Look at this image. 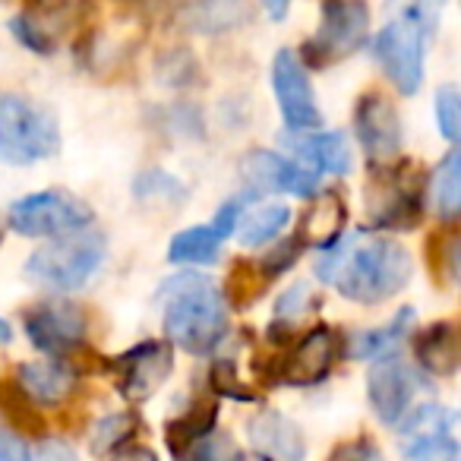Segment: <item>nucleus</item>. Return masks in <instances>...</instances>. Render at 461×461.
Listing matches in <instances>:
<instances>
[{
  "label": "nucleus",
  "mask_w": 461,
  "mask_h": 461,
  "mask_svg": "<svg viewBox=\"0 0 461 461\" xmlns=\"http://www.w3.org/2000/svg\"><path fill=\"white\" fill-rule=\"evenodd\" d=\"M414 276V259L398 240L351 234L335 238L316 259V278L354 303H383L402 294Z\"/></svg>",
  "instance_id": "nucleus-1"
},
{
  "label": "nucleus",
  "mask_w": 461,
  "mask_h": 461,
  "mask_svg": "<svg viewBox=\"0 0 461 461\" xmlns=\"http://www.w3.org/2000/svg\"><path fill=\"white\" fill-rule=\"evenodd\" d=\"M165 297V339L186 354H212L228 332V303L215 282L203 276L174 278L161 291Z\"/></svg>",
  "instance_id": "nucleus-2"
},
{
  "label": "nucleus",
  "mask_w": 461,
  "mask_h": 461,
  "mask_svg": "<svg viewBox=\"0 0 461 461\" xmlns=\"http://www.w3.org/2000/svg\"><path fill=\"white\" fill-rule=\"evenodd\" d=\"M104 253H108L104 234L79 228L39 247L26 259V276L48 291H60V294L77 291L98 272V266L104 263Z\"/></svg>",
  "instance_id": "nucleus-3"
},
{
  "label": "nucleus",
  "mask_w": 461,
  "mask_h": 461,
  "mask_svg": "<svg viewBox=\"0 0 461 461\" xmlns=\"http://www.w3.org/2000/svg\"><path fill=\"white\" fill-rule=\"evenodd\" d=\"M60 149L58 117L20 92H0V161L35 165Z\"/></svg>",
  "instance_id": "nucleus-4"
},
{
  "label": "nucleus",
  "mask_w": 461,
  "mask_h": 461,
  "mask_svg": "<svg viewBox=\"0 0 461 461\" xmlns=\"http://www.w3.org/2000/svg\"><path fill=\"white\" fill-rule=\"evenodd\" d=\"M370 39V4L366 0H322V14L316 32L307 39L303 67L320 70L329 64H341L357 54Z\"/></svg>",
  "instance_id": "nucleus-5"
},
{
  "label": "nucleus",
  "mask_w": 461,
  "mask_h": 461,
  "mask_svg": "<svg viewBox=\"0 0 461 461\" xmlns=\"http://www.w3.org/2000/svg\"><path fill=\"white\" fill-rule=\"evenodd\" d=\"M436 32L420 26L408 16L385 14V23L373 35V58L379 70L385 73L395 92L402 95H417L423 86V70H427V41Z\"/></svg>",
  "instance_id": "nucleus-6"
},
{
  "label": "nucleus",
  "mask_w": 461,
  "mask_h": 461,
  "mask_svg": "<svg viewBox=\"0 0 461 461\" xmlns=\"http://www.w3.org/2000/svg\"><path fill=\"white\" fill-rule=\"evenodd\" d=\"M92 209L70 190H41L16 199L7 212V224L23 238H60L89 228Z\"/></svg>",
  "instance_id": "nucleus-7"
},
{
  "label": "nucleus",
  "mask_w": 461,
  "mask_h": 461,
  "mask_svg": "<svg viewBox=\"0 0 461 461\" xmlns=\"http://www.w3.org/2000/svg\"><path fill=\"white\" fill-rule=\"evenodd\" d=\"M402 429V448L414 461H458L455 439V411L436 402L411 404L408 414L395 423Z\"/></svg>",
  "instance_id": "nucleus-8"
},
{
  "label": "nucleus",
  "mask_w": 461,
  "mask_h": 461,
  "mask_svg": "<svg viewBox=\"0 0 461 461\" xmlns=\"http://www.w3.org/2000/svg\"><path fill=\"white\" fill-rule=\"evenodd\" d=\"M427 389V379L408 364L398 351H385L373 357V366L366 373V395L376 411V417L389 427H395L408 408L414 404V395Z\"/></svg>",
  "instance_id": "nucleus-9"
},
{
  "label": "nucleus",
  "mask_w": 461,
  "mask_h": 461,
  "mask_svg": "<svg viewBox=\"0 0 461 461\" xmlns=\"http://www.w3.org/2000/svg\"><path fill=\"white\" fill-rule=\"evenodd\" d=\"M272 92H276L278 111H282V121L288 130L322 127V111L316 104L310 70L291 48H282L272 60Z\"/></svg>",
  "instance_id": "nucleus-10"
},
{
  "label": "nucleus",
  "mask_w": 461,
  "mask_h": 461,
  "mask_svg": "<svg viewBox=\"0 0 461 461\" xmlns=\"http://www.w3.org/2000/svg\"><path fill=\"white\" fill-rule=\"evenodd\" d=\"M354 133L373 165H389L402 152V117L395 104L379 92L360 95L354 108Z\"/></svg>",
  "instance_id": "nucleus-11"
},
{
  "label": "nucleus",
  "mask_w": 461,
  "mask_h": 461,
  "mask_svg": "<svg viewBox=\"0 0 461 461\" xmlns=\"http://www.w3.org/2000/svg\"><path fill=\"white\" fill-rule=\"evenodd\" d=\"M240 177L257 193H291V196L310 199L320 190V174L276 152H250L240 161Z\"/></svg>",
  "instance_id": "nucleus-12"
},
{
  "label": "nucleus",
  "mask_w": 461,
  "mask_h": 461,
  "mask_svg": "<svg viewBox=\"0 0 461 461\" xmlns=\"http://www.w3.org/2000/svg\"><path fill=\"white\" fill-rule=\"evenodd\" d=\"M171 366L174 357L167 341H142L117 360V385L127 398L142 402L171 376Z\"/></svg>",
  "instance_id": "nucleus-13"
},
{
  "label": "nucleus",
  "mask_w": 461,
  "mask_h": 461,
  "mask_svg": "<svg viewBox=\"0 0 461 461\" xmlns=\"http://www.w3.org/2000/svg\"><path fill=\"white\" fill-rule=\"evenodd\" d=\"M26 335L45 354L70 351L86 335L83 310L73 303H41L26 313Z\"/></svg>",
  "instance_id": "nucleus-14"
},
{
  "label": "nucleus",
  "mask_w": 461,
  "mask_h": 461,
  "mask_svg": "<svg viewBox=\"0 0 461 461\" xmlns=\"http://www.w3.org/2000/svg\"><path fill=\"white\" fill-rule=\"evenodd\" d=\"M282 146L294 152L313 174H335L345 177L354 167V155L345 133H326V130H288L282 133Z\"/></svg>",
  "instance_id": "nucleus-15"
},
{
  "label": "nucleus",
  "mask_w": 461,
  "mask_h": 461,
  "mask_svg": "<svg viewBox=\"0 0 461 461\" xmlns=\"http://www.w3.org/2000/svg\"><path fill=\"white\" fill-rule=\"evenodd\" d=\"M370 190V212L373 221L383 228H411L420 212V196H417L414 180L402 167H385L383 180H373Z\"/></svg>",
  "instance_id": "nucleus-16"
},
{
  "label": "nucleus",
  "mask_w": 461,
  "mask_h": 461,
  "mask_svg": "<svg viewBox=\"0 0 461 461\" xmlns=\"http://www.w3.org/2000/svg\"><path fill=\"white\" fill-rule=\"evenodd\" d=\"M250 0H190L180 10V26L193 35H228L253 20Z\"/></svg>",
  "instance_id": "nucleus-17"
},
{
  "label": "nucleus",
  "mask_w": 461,
  "mask_h": 461,
  "mask_svg": "<svg viewBox=\"0 0 461 461\" xmlns=\"http://www.w3.org/2000/svg\"><path fill=\"white\" fill-rule=\"evenodd\" d=\"M335 360V335L329 329H313L303 335L282 364V383L285 385H313L329 373Z\"/></svg>",
  "instance_id": "nucleus-18"
},
{
  "label": "nucleus",
  "mask_w": 461,
  "mask_h": 461,
  "mask_svg": "<svg viewBox=\"0 0 461 461\" xmlns=\"http://www.w3.org/2000/svg\"><path fill=\"white\" fill-rule=\"evenodd\" d=\"M247 433H250L253 448L272 455L278 461H303L307 455V442L303 433L291 417H285L282 411H263L247 423Z\"/></svg>",
  "instance_id": "nucleus-19"
},
{
  "label": "nucleus",
  "mask_w": 461,
  "mask_h": 461,
  "mask_svg": "<svg viewBox=\"0 0 461 461\" xmlns=\"http://www.w3.org/2000/svg\"><path fill=\"white\" fill-rule=\"evenodd\" d=\"M20 385L39 404H64L77 389V376L58 360H29L20 366Z\"/></svg>",
  "instance_id": "nucleus-20"
},
{
  "label": "nucleus",
  "mask_w": 461,
  "mask_h": 461,
  "mask_svg": "<svg viewBox=\"0 0 461 461\" xmlns=\"http://www.w3.org/2000/svg\"><path fill=\"white\" fill-rule=\"evenodd\" d=\"M224 240L215 234L212 224H193V228L174 234L171 247H167V259L174 266H209L218 259Z\"/></svg>",
  "instance_id": "nucleus-21"
},
{
  "label": "nucleus",
  "mask_w": 461,
  "mask_h": 461,
  "mask_svg": "<svg viewBox=\"0 0 461 461\" xmlns=\"http://www.w3.org/2000/svg\"><path fill=\"white\" fill-rule=\"evenodd\" d=\"M411 322H414V310H411V307L398 310V316L389 322V326H379V329H370V332L354 335L351 348H348V357L373 360V357H379V354H385V351H395L398 341L408 339Z\"/></svg>",
  "instance_id": "nucleus-22"
},
{
  "label": "nucleus",
  "mask_w": 461,
  "mask_h": 461,
  "mask_svg": "<svg viewBox=\"0 0 461 461\" xmlns=\"http://www.w3.org/2000/svg\"><path fill=\"white\" fill-rule=\"evenodd\" d=\"M414 354H417V360H420V366H427V370L439 373V376L452 373L455 364H458V339H455V329L448 326V322L429 326L423 335H417Z\"/></svg>",
  "instance_id": "nucleus-23"
},
{
  "label": "nucleus",
  "mask_w": 461,
  "mask_h": 461,
  "mask_svg": "<svg viewBox=\"0 0 461 461\" xmlns=\"http://www.w3.org/2000/svg\"><path fill=\"white\" fill-rule=\"evenodd\" d=\"M429 199H433V209L439 218L452 221L461 212V155L448 152L446 158L436 165L433 180H429Z\"/></svg>",
  "instance_id": "nucleus-24"
},
{
  "label": "nucleus",
  "mask_w": 461,
  "mask_h": 461,
  "mask_svg": "<svg viewBox=\"0 0 461 461\" xmlns=\"http://www.w3.org/2000/svg\"><path fill=\"white\" fill-rule=\"evenodd\" d=\"M291 221V209L285 203H266L257 205L244 221L238 224V238L244 247H259V244H269L288 228Z\"/></svg>",
  "instance_id": "nucleus-25"
},
{
  "label": "nucleus",
  "mask_w": 461,
  "mask_h": 461,
  "mask_svg": "<svg viewBox=\"0 0 461 461\" xmlns=\"http://www.w3.org/2000/svg\"><path fill=\"white\" fill-rule=\"evenodd\" d=\"M7 26H10V32H14V39L20 41L26 51L48 58V54H54V48H58V41H54V32L41 20H35L32 14H16L14 20L7 23Z\"/></svg>",
  "instance_id": "nucleus-26"
},
{
  "label": "nucleus",
  "mask_w": 461,
  "mask_h": 461,
  "mask_svg": "<svg viewBox=\"0 0 461 461\" xmlns=\"http://www.w3.org/2000/svg\"><path fill=\"white\" fill-rule=\"evenodd\" d=\"M433 111H436V127L446 136L448 142L458 140L461 133V95L455 86H439L433 98Z\"/></svg>",
  "instance_id": "nucleus-27"
},
{
  "label": "nucleus",
  "mask_w": 461,
  "mask_h": 461,
  "mask_svg": "<svg viewBox=\"0 0 461 461\" xmlns=\"http://www.w3.org/2000/svg\"><path fill=\"white\" fill-rule=\"evenodd\" d=\"M442 10H446V0H385V14L417 20L420 26H427L429 32L439 29Z\"/></svg>",
  "instance_id": "nucleus-28"
},
{
  "label": "nucleus",
  "mask_w": 461,
  "mask_h": 461,
  "mask_svg": "<svg viewBox=\"0 0 461 461\" xmlns=\"http://www.w3.org/2000/svg\"><path fill=\"white\" fill-rule=\"evenodd\" d=\"M230 458H234L230 442L221 433H212V429L190 446V461H230Z\"/></svg>",
  "instance_id": "nucleus-29"
},
{
  "label": "nucleus",
  "mask_w": 461,
  "mask_h": 461,
  "mask_svg": "<svg viewBox=\"0 0 461 461\" xmlns=\"http://www.w3.org/2000/svg\"><path fill=\"white\" fill-rule=\"evenodd\" d=\"M329 461H385V458H383V452H379L376 442L351 439V442H341V446L329 455Z\"/></svg>",
  "instance_id": "nucleus-30"
},
{
  "label": "nucleus",
  "mask_w": 461,
  "mask_h": 461,
  "mask_svg": "<svg viewBox=\"0 0 461 461\" xmlns=\"http://www.w3.org/2000/svg\"><path fill=\"white\" fill-rule=\"evenodd\" d=\"M307 313V285H294V288L285 291V297L276 307V320L278 322H294Z\"/></svg>",
  "instance_id": "nucleus-31"
},
{
  "label": "nucleus",
  "mask_w": 461,
  "mask_h": 461,
  "mask_svg": "<svg viewBox=\"0 0 461 461\" xmlns=\"http://www.w3.org/2000/svg\"><path fill=\"white\" fill-rule=\"evenodd\" d=\"M86 0H32V10L29 14L35 20H60V16H73L79 7H83Z\"/></svg>",
  "instance_id": "nucleus-32"
},
{
  "label": "nucleus",
  "mask_w": 461,
  "mask_h": 461,
  "mask_svg": "<svg viewBox=\"0 0 461 461\" xmlns=\"http://www.w3.org/2000/svg\"><path fill=\"white\" fill-rule=\"evenodd\" d=\"M127 429H130V417H123V414H111L108 420H102V427H98V433H95V448H114L117 442L127 436Z\"/></svg>",
  "instance_id": "nucleus-33"
},
{
  "label": "nucleus",
  "mask_w": 461,
  "mask_h": 461,
  "mask_svg": "<svg viewBox=\"0 0 461 461\" xmlns=\"http://www.w3.org/2000/svg\"><path fill=\"white\" fill-rule=\"evenodd\" d=\"M29 461H79V455L70 442L45 439V442H39V448H35L32 455H29Z\"/></svg>",
  "instance_id": "nucleus-34"
},
{
  "label": "nucleus",
  "mask_w": 461,
  "mask_h": 461,
  "mask_svg": "<svg viewBox=\"0 0 461 461\" xmlns=\"http://www.w3.org/2000/svg\"><path fill=\"white\" fill-rule=\"evenodd\" d=\"M0 461H29V446L14 433L0 427Z\"/></svg>",
  "instance_id": "nucleus-35"
},
{
  "label": "nucleus",
  "mask_w": 461,
  "mask_h": 461,
  "mask_svg": "<svg viewBox=\"0 0 461 461\" xmlns=\"http://www.w3.org/2000/svg\"><path fill=\"white\" fill-rule=\"evenodd\" d=\"M111 461H158V455L146 446H127L117 455H111Z\"/></svg>",
  "instance_id": "nucleus-36"
},
{
  "label": "nucleus",
  "mask_w": 461,
  "mask_h": 461,
  "mask_svg": "<svg viewBox=\"0 0 461 461\" xmlns=\"http://www.w3.org/2000/svg\"><path fill=\"white\" fill-rule=\"evenodd\" d=\"M259 4H263V10L269 14V20H276V23H282L291 7V0H259Z\"/></svg>",
  "instance_id": "nucleus-37"
},
{
  "label": "nucleus",
  "mask_w": 461,
  "mask_h": 461,
  "mask_svg": "<svg viewBox=\"0 0 461 461\" xmlns=\"http://www.w3.org/2000/svg\"><path fill=\"white\" fill-rule=\"evenodd\" d=\"M10 339H14V329L7 320H0V345H10Z\"/></svg>",
  "instance_id": "nucleus-38"
},
{
  "label": "nucleus",
  "mask_w": 461,
  "mask_h": 461,
  "mask_svg": "<svg viewBox=\"0 0 461 461\" xmlns=\"http://www.w3.org/2000/svg\"><path fill=\"white\" fill-rule=\"evenodd\" d=\"M230 461H266L263 455H240V452H234V458Z\"/></svg>",
  "instance_id": "nucleus-39"
}]
</instances>
